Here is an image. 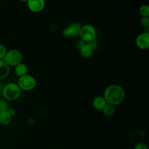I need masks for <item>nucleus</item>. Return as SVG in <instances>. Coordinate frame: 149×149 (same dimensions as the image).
Wrapping results in <instances>:
<instances>
[{"label":"nucleus","mask_w":149,"mask_h":149,"mask_svg":"<svg viewBox=\"0 0 149 149\" xmlns=\"http://www.w3.org/2000/svg\"><path fill=\"white\" fill-rule=\"evenodd\" d=\"M7 111L9 112V113L10 114V115L13 117V116H15V115H16V111L13 109V108H8Z\"/></svg>","instance_id":"obj_22"},{"label":"nucleus","mask_w":149,"mask_h":149,"mask_svg":"<svg viewBox=\"0 0 149 149\" xmlns=\"http://www.w3.org/2000/svg\"><path fill=\"white\" fill-rule=\"evenodd\" d=\"M9 73L10 66L3 60H0V80L6 78Z\"/></svg>","instance_id":"obj_11"},{"label":"nucleus","mask_w":149,"mask_h":149,"mask_svg":"<svg viewBox=\"0 0 149 149\" xmlns=\"http://www.w3.org/2000/svg\"><path fill=\"white\" fill-rule=\"evenodd\" d=\"M79 36L80 40L83 41L85 43H88L95 40V29L91 24H85L81 26Z\"/></svg>","instance_id":"obj_5"},{"label":"nucleus","mask_w":149,"mask_h":149,"mask_svg":"<svg viewBox=\"0 0 149 149\" xmlns=\"http://www.w3.org/2000/svg\"><path fill=\"white\" fill-rule=\"evenodd\" d=\"M27 66L23 63H20L15 66V73L19 77L27 74Z\"/></svg>","instance_id":"obj_12"},{"label":"nucleus","mask_w":149,"mask_h":149,"mask_svg":"<svg viewBox=\"0 0 149 149\" xmlns=\"http://www.w3.org/2000/svg\"><path fill=\"white\" fill-rule=\"evenodd\" d=\"M8 109V105L6 100L3 98H0V112L7 111Z\"/></svg>","instance_id":"obj_16"},{"label":"nucleus","mask_w":149,"mask_h":149,"mask_svg":"<svg viewBox=\"0 0 149 149\" xmlns=\"http://www.w3.org/2000/svg\"><path fill=\"white\" fill-rule=\"evenodd\" d=\"M23 55L21 51L17 49H12L6 52L3 60L9 66H15L21 63Z\"/></svg>","instance_id":"obj_3"},{"label":"nucleus","mask_w":149,"mask_h":149,"mask_svg":"<svg viewBox=\"0 0 149 149\" xmlns=\"http://www.w3.org/2000/svg\"><path fill=\"white\" fill-rule=\"evenodd\" d=\"M140 23L142 26L148 28L149 26V17H142L140 19Z\"/></svg>","instance_id":"obj_17"},{"label":"nucleus","mask_w":149,"mask_h":149,"mask_svg":"<svg viewBox=\"0 0 149 149\" xmlns=\"http://www.w3.org/2000/svg\"><path fill=\"white\" fill-rule=\"evenodd\" d=\"M70 35V37H76L79 36L81 26L78 23H72L66 27Z\"/></svg>","instance_id":"obj_8"},{"label":"nucleus","mask_w":149,"mask_h":149,"mask_svg":"<svg viewBox=\"0 0 149 149\" xmlns=\"http://www.w3.org/2000/svg\"><path fill=\"white\" fill-rule=\"evenodd\" d=\"M2 95L5 100L13 101L18 99L21 94V90L16 83H9L2 88Z\"/></svg>","instance_id":"obj_2"},{"label":"nucleus","mask_w":149,"mask_h":149,"mask_svg":"<svg viewBox=\"0 0 149 149\" xmlns=\"http://www.w3.org/2000/svg\"><path fill=\"white\" fill-rule=\"evenodd\" d=\"M136 46L141 50H146L149 48V34L147 32L139 34L136 39Z\"/></svg>","instance_id":"obj_6"},{"label":"nucleus","mask_w":149,"mask_h":149,"mask_svg":"<svg viewBox=\"0 0 149 149\" xmlns=\"http://www.w3.org/2000/svg\"><path fill=\"white\" fill-rule=\"evenodd\" d=\"M45 2L44 0H29L27 5L29 9L33 12H39L42 10L45 6Z\"/></svg>","instance_id":"obj_7"},{"label":"nucleus","mask_w":149,"mask_h":149,"mask_svg":"<svg viewBox=\"0 0 149 149\" xmlns=\"http://www.w3.org/2000/svg\"><path fill=\"white\" fill-rule=\"evenodd\" d=\"M92 104L94 108L98 111H102L107 103L103 96L98 95L94 97Z\"/></svg>","instance_id":"obj_9"},{"label":"nucleus","mask_w":149,"mask_h":149,"mask_svg":"<svg viewBox=\"0 0 149 149\" xmlns=\"http://www.w3.org/2000/svg\"><path fill=\"white\" fill-rule=\"evenodd\" d=\"M87 44H88L90 45V47L94 50L98 47V42H97V41L95 40H93V41H91V42H88Z\"/></svg>","instance_id":"obj_20"},{"label":"nucleus","mask_w":149,"mask_h":149,"mask_svg":"<svg viewBox=\"0 0 149 149\" xmlns=\"http://www.w3.org/2000/svg\"><path fill=\"white\" fill-rule=\"evenodd\" d=\"M34 122H35L34 119L33 118H29V119H28V120H27V123H28L29 125H32V124H33V123H34Z\"/></svg>","instance_id":"obj_23"},{"label":"nucleus","mask_w":149,"mask_h":149,"mask_svg":"<svg viewBox=\"0 0 149 149\" xmlns=\"http://www.w3.org/2000/svg\"><path fill=\"white\" fill-rule=\"evenodd\" d=\"M139 12L142 17H149V6L147 5H142L139 8Z\"/></svg>","instance_id":"obj_15"},{"label":"nucleus","mask_w":149,"mask_h":149,"mask_svg":"<svg viewBox=\"0 0 149 149\" xmlns=\"http://www.w3.org/2000/svg\"><path fill=\"white\" fill-rule=\"evenodd\" d=\"M17 84L21 90L30 91L36 87L37 81L33 76L26 74L19 77Z\"/></svg>","instance_id":"obj_4"},{"label":"nucleus","mask_w":149,"mask_h":149,"mask_svg":"<svg viewBox=\"0 0 149 149\" xmlns=\"http://www.w3.org/2000/svg\"><path fill=\"white\" fill-rule=\"evenodd\" d=\"M103 97L107 104L115 106L123 101L125 98V91L122 86L111 84L105 88Z\"/></svg>","instance_id":"obj_1"},{"label":"nucleus","mask_w":149,"mask_h":149,"mask_svg":"<svg viewBox=\"0 0 149 149\" xmlns=\"http://www.w3.org/2000/svg\"><path fill=\"white\" fill-rule=\"evenodd\" d=\"M125 149H131V148H125Z\"/></svg>","instance_id":"obj_24"},{"label":"nucleus","mask_w":149,"mask_h":149,"mask_svg":"<svg viewBox=\"0 0 149 149\" xmlns=\"http://www.w3.org/2000/svg\"><path fill=\"white\" fill-rule=\"evenodd\" d=\"M133 149H148L146 144L143 143H137Z\"/></svg>","instance_id":"obj_19"},{"label":"nucleus","mask_w":149,"mask_h":149,"mask_svg":"<svg viewBox=\"0 0 149 149\" xmlns=\"http://www.w3.org/2000/svg\"><path fill=\"white\" fill-rule=\"evenodd\" d=\"M115 111V106L109 104H107L104 107V108L102 109V112L104 113V115L107 116H111L113 115Z\"/></svg>","instance_id":"obj_14"},{"label":"nucleus","mask_w":149,"mask_h":149,"mask_svg":"<svg viewBox=\"0 0 149 149\" xmlns=\"http://www.w3.org/2000/svg\"><path fill=\"white\" fill-rule=\"evenodd\" d=\"M84 44H85V42H84L83 41H82L81 40H79V41L77 42V43H76V47H77V48L79 49Z\"/></svg>","instance_id":"obj_21"},{"label":"nucleus","mask_w":149,"mask_h":149,"mask_svg":"<svg viewBox=\"0 0 149 149\" xmlns=\"http://www.w3.org/2000/svg\"><path fill=\"white\" fill-rule=\"evenodd\" d=\"M94 51V50L87 43H85L79 49L80 55L82 56V57H83L84 58H91L93 55Z\"/></svg>","instance_id":"obj_10"},{"label":"nucleus","mask_w":149,"mask_h":149,"mask_svg":"<svg viewBox=\"0 0 149 149\" xmlns=\"http://www.w3.org/2000/svg\"><path fill=\"white\" fill-rule=\"evenodd\" d=\"M12 116L7 111L0 112V124L3 125H8L12 120Z\"/></svg>","instance_id":"obj_13"},{"label":"nucleus","mask_w":149,"mask_h":149,"mask_svg":"<svg viewBox=\"0 0 149 149\" xmlns=\"http://www.w3.org/2000/svg\"><path fill=\"white\" fill-rule=\"evenodd\" d=\"M6 52V47L2 44H0V60L3 59Z\"/></svg>","instance_id":"obj_18"}]
</instances>
